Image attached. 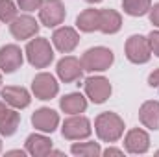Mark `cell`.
<instances>
[{
	"label": "cell",
	"instance_id": "obj_20",
	"mask_svg": "<svg viewBox=\"0 0 159 157\" xmlns=\"http://www.w3.org/2000/svg\"><path fill=\"white\" fill-rule=\"evenodd\" d=\"M98 15H100V9H94V7H89V9H83L76 19V26H78L80 32H85V34H93L98 30Z\"/></svg>",
	"mask_w": 159,
	"mask_h": 157
},
{
	"label": "cell",
	"instance_id": "obj_22",
	"mask_svg": "<svg viewBox=\"0 0 159 157\" xmlns=\"http://www.w3.org/2000/svg\"><path fill=\"white\" fill-rule=\"evenodd\" d=\"M152 0H122V9L129 17H143L150 11Z\"/></svg>",
	"mask_w": 159,
	"mask_h": 157
},
{
	"label": "cell",
	"instance_id": "obj_13",
	"mask_svg": "<svg viewBox=\"0 0 159 157\" xmlns=\"http://www.w3.org/2000/svg\"><path fill=\"white\" fill-rule=\"evenodd\" d=\"M22 67V50L17 44H6L0 48V70L6 74Z\"/></svg>",
	"mask_w": 159,
	"mask_h": 157
},
{
	"label": "cell",
	"instance_id": "obj_33",
	"mask_svg": "<svg viewBox=\"0 0 159 157\" xmlns=\"http://www.w3.org/2000/svg\"><path fill=\"white\" fill-rule=\"evenodd\" d=\"M0 152H2V141H0Z\"/></svg>",
	"mask_w": 159,
	"mask_h": 157
},
{
	"label": "cell",
	"instance_id": "obj_4",
	"mask_svg": "<svg viewBox=\"0 0 159 157\" xmlns=\"http://www.w3.org/2000/svg\"><path fill=\"white\" fill-rule=\"evenodd\" d=\"M93 128H91V120L81 115H72L69 117L63 126H61V135L67 141H83L87 137H91Z\"/></svg>",
	"mask_w": 159,
	"mask_h": 157
},
{
	"label": "cell",
	"instance_id": "obj_27",
	"mask_svg": "<svg viewBox=\"0 0 159 157\" xmlns=\"http://www.w3.org/2000/svg\"><path fill=\"white\" fill-rule=\"evenodd\" d=\"M148 85H150L152 89H157L159 91V69H156L154 72H150V76H148Z\"/></svg>",
	"mask_w": 159,
	"mask_h": 157
},
{
	"label": "cell",
	"instance_id": "obj_34",
	"mask_svg": "<svg viewBox=\"0 0 159 157\" xmlns=\"http://www.w3.org/2000/svg\"><path fill=\"white\" fill-rule=\"evenodd\" d=\"M0 85H2V74H0Z\"/></svg>",
	"mask_w": 159,
	"mask_h": 157
},
{
	"label": "cell",
	"instance_id": "obj_2",
	"mask_svg": "<svg viewBox=\"0 0 159 157\" xmlns=\"http://www.w3.org/2000/svg\"><path fill=\"white\" fill-rule=\"evenodd\" d=\"M80 61H81L83 70H87V72H104L113 65L115 56L106 46H94V48L85 50Z\"/></svg>",
	"mask_w": 159,
	"mask_h": 157
},
{
	"label": "cell",
	"instance_id": "obj_21",
	"mask_svg": "<svg viewBox=\"0 0 159 157\" xmlns=\"http://www.w3.org/2000/svg\"><path fill=\"white\" fill-rule=\"evenodd\" d=\"M19 124H20V113H17L15 107H13V109H6V111L0 115V135L11 137V135L17 131Z\"/></svg>",
	"mask_w": 159,
	"mask_h": 157
},
{
	"label": "cell",
	"instance_id": "obj_19",
	"mask_svg": "<svg viewBox=\"0 0 159 157\" xmlns=\"http://www.w3.org/2000/svg\"><path fill=\"white\" fill-rule=\"evenodd\" d=\"M59 107L63 113H69V115H80L87 109V98L80 92H70V94H65L61 100H59Z\"/></svg>",
	"mask_w": 159,
	"mask_h": 157
},
{
	"label": "cell",
	"instance_id": "obj_35",
	"mask_svg": "<svg viewBox=\"0 0 159 157\" xmlns=\"http://www.w3.org/2000/svg\"><path fill=\"white\" fill-rule=\"evenodd\" d=\"M156 155H159V150H157V152H156Z\"/></svg>",
	"mask_w": 159,
	"mask_h": 157
},
{
	"label": "cell",
	"instance_id": "obj_11",
	"mask_svg": "<svg viewBox=\"0 0 159 157\" xmlns=\"http://www.w3.org/2000/svg\"><path fill=\"white\" fill-rule=\"evenodd\" d=\"M124 148L128 154H133V155L146 154L150 150V135L141 128H133L124 137Z\"/></svg>",
	"mask_w": 159,
	"mask_h": 157
},
{
	"label": "cell",
	"instance_id": "obj_12",
	"mask_svg": "<svg viewBox=\"0 0 159 157\" xmlns=\"http://www.w3.org/2000/svg\"><path fill=\"white\" fill-rule=\"evenodd\" d=\"M52 43L56 46V50H59L61 54H70L80 43L78 32L70 26H61L54 32L52 35Z\"/></svg>",
	"mask_w": 159,
	"mask_h": 157
},
{
	"label": "cell",
	"instance_id": "obj_29",
	"mask_svg": "<svg viewBox=\"0 0 159 157\" xmlns=\"http://www.w3.org/2000/svg\"><path fill=\"white\" fill-rule=\"evenodd\" d=\"M102 154H104V155H107V157H109V155H124V152L119 150V148H106Z\"/></svg>",
	"mask_w": 159,
	"mask_h": 157
},
{
	"label": "cell",
	"instance_id": "obj_31",
	"mask_svg": "<svg viewBox=\"0 0 159 157\" xmlns=\"http://www.w3.org/2000/svg\"><path fill=\"white\" fill-rule=\"evenodd\" d=\"M6 109H7V107H6V102H4V100H0V115H2Z\"/></svg>",
	"mask_w": 159,
	"mask_h": 157
},
{
	"label": "cell",
	"instance_id": "obj_23",
	"mask_svg": "<svg viewBox=\"0 0 159 157\" xmlns=\"http://www.w3.org/2000/svg\"><path fill=\"white\" fill-rule=\"evenodd\" d=\"M70 152L80 157H98L102 154V148L98 142H74L70 146Z\"/></svg>",
	"mask_w": 159,
	"mask_h": 157
},
{
	"label": "cell",
	"instance_id": "obj_26",
	"mask_svg": "<svg viewBox=\"0 0 159 157\" xmlns=\"http://www.w3.org/2000/svg\"><path fill=\"white\" fill-rule=\"evenodd\" d=\"M146 39H148V44H150L152 54H156V56L159 57V30L157 32H150Z\"/></svg>",
	"mask_w": 159,
	"mask_h": 157
},
{
	"label": "cell",
	"instance_id": "obj_3",
	"mask_svg": "<svg viewBox=\"0 0 159 157\" xmlns=\"http://www.w3.org/2000/svg\"><path fill=\"white\" fill-rule=\"evenodd\" d=\"M24 54L28 57V63L35 69H46L54 61V48L50 46V41L44 37L28 41Z\"/></svg>",
	"mask_w": 159,
	"mask_h": 157
},
{
	"label": "cell",
	"instance_id": "obj_1",
	"mask_svg": "<svg viewBox=\"0 0 159 157\" xmlns=\"http://www.w3.org/2000/svg\"><path fill=\"white\" fill-rule=\"evenodd\" d=\"M94 131L104 142H117L124 135V120L111 111L100 113L94 120Z\"/></svg>",
	"mask_w": 159,
	"mask_h": 157
},
{
	"label": "cell",
	"instance_id": "obj_10",
	"mask_svg": "<svg viewBox=\"0 0 159 157\" xmlns=\"http://www.w3.org/2000/svg\"><path fill=\"white\" fill-rule=\"evenodd\" d=\"M57 76L63 83H74L81 79L83 76V67H81V61L74 56H65L63 59L57 61Z\"/></svg>",
	"mask_w": 159,
	"mask_h": 157
},
{
	"label": "cell",
	"instance_id": "obj_17",
	"mask_svg": "<svg viewBox=\"0 0 159 157\" xmlns=\"http://www.w3.org/2000/svg\"><path fill=\"white\" fill-rule=\"evenodd\" d=\"M139 120L144 128L157 131L159 129V102L157 100H148L141 105L139 109Z\"/></svg>",
	"mask_w": 159,
	"mask_h": 157
},
{
	"label": "cell",
	"instance_id": "obj_9",
	"mask_svg": "<svg viewBox=\"0 0 159 157\" xmlns=\"http://www.w3.org/2000/svg\"><path fill=\"white\" fill-rule=\"evenodd\" d=\"M9 32L15 39L24 41V39H32L34 35H37L39 32V24L34 17L30 15H17L11 22H9Z\"/></svg>",
	"mask_w": 159,
	"mask_h": 157
},
{
	"label": "cell",
	"instance_id": "obj_16",
	"mask_svg": "<svg viewBox=\"0 0 159 157\" xmlns=\"http://www.w3.org/2000/svg\"><path fill=\"white\" fill-rule=\"evenodd\" d=\"M122 28V17L115 9H100L98 15V30L106 35H113Z\"/></svg>",
	"mask_w": 159,
	"mask_h": 157
},
{
	"label": "cell",
	"instance_id": "obj_24",
	"mask_svg": "<svg viewBox=\"0 0 159 157\" xmlns=\"http://www.w3.org/2000/svg\"><path fill=\"white\" fill-rule=\"evenodd\" d=\"M17 17V6L13 0H0V20L9 24Z\"/></svg>",
	"mask_w": 159,
	"mask_h": 157
},
{
	"label": "cell",
	"instance_id": "obj_14",
	"mask_svg": "<svg viewBox=\"0 0 159 157\" xmlns=\"http://www.w3.org/2000/svg\"><path fill=\"white\" fill-rule=\"evenodd\" d=\"M0 98H2L7 105H11V107H15V109H24V107H28L30 102H32L30 92H28L24 87H15V85L2 87V89H0Z\"/></svg>",
	"mask_w": 159,
	"mask_h": 157
},
{
	"label": "cell",
	"instance_id": "obj_25",
	"mask_svg": "<svg viewBox=\"0 0 159 157\" xmlns=\"http://www.w3.org/2000/svg\"><path fill=\"white\" fill-rule=\"evenodd\" d=\"M43 2H44V0H17L19 7H20L22 11H26V13H32V11L39 9L41 6H43Z\"/></svg>",
	"mask_w": 159,
	"mask_h": 157
},
{
	"label": "cell",
	"instance_id": "obj_30",
	"mask_svg": "<svg viewBox=\"0 0 159 157\" xmlns=\"http://www.w3.org/2000/svg\"><path fill=\"white\" fill-rule=\"evenodd\" d=\"M24 154H26V152H22V150H11V152H7V155H24Z\"/></svg>",
	"mask_w": 159,
	"mask_h": 157
},
{
	"label": "cell",
	"instance_id": "obj_32",
	"mask_svg": "<svg viewBox=\"0 0 159 157\" xmlns=\"http://www.w3.org/2000/svg\"><path fill=\"white\" fill-rule=\"evenodd\" d=\"M85 2H89V4H98V2H102V0H85Z\"/></svg>",
	"mask_w": 159,
	"mask_h": 157
},
{
	"label": "cell",
	"instance_id": "obj_5",
	"mask_svg": "<svg viewBox=\"0 0 159 157\" xmlns=\"http://www.w3.org/2000/svg\"><path fill=\"white\" fill-rule=\"evenodd\" d=\"M126 57L135 65L148 63L150 57H152V50H150L148 39L143 37V35H131L126 41Z\"/></svg>",
	"mask_w": 159,
	"mask_h": 157
},
{
	"label": "cell",
	"instance_id": "obj_18",
	"mask_svg": "<svg viewBox=\"0 0 159 157\" xmlns=\"http://www.w3.org/2000/svg\"><path fill=\"white\" fill-rule=\"evenodd\" d=\"M26 152L34 157H44L50 155L52 152V141L41 133H32L26 139Z\"/></svg>",
	"mask_w": 159,
	"mask_h": 157
},
{
	"label": "cell",
	"instance_id": "obj_15",
	"mask_svg": "<svg viewBox=\"0 0 159 157\" xmlns=\"http://www.w3.org/2000/svg\"><path fill=\"white\" fill-rule=\"evenodd\" d=\"M32 124L43 133H52L59 126V115L50 107H41L32 115Z\"/></svg>",
	"mask_w": 159,
	"mask_h": 157
},
{
	"label": "cell",
	"instance_id": "obj_7",
	"mask_svg": "<svg viewBox=\"0 0 159 157\" xmlns=\"http://www.w3.org/2000/svg\"><path fill=\"white\" fill-rule=\"evenodd\" d=\"M85 87V94L93 104H104L109 96H111V83L109 79L104 76H91L85 79L83 83Z\"/></svg>",
	"mask_w": 159,
	"mask_h": 157
},
{
	"label": "cell",
	"instance_id": "obj_6",
	"mask_svg": "<svg viewBox=\"0 0 159 157\" xmlns=\"http://www.w3.org/2000/svg\"><path fill=\"white\" fill-rule=\"evenodd\" d=\"M65 17H67V11L61 0H44L39 7V20L46 28H56L63 24Z\"/></svg>",
	"mask_w": 159,
	"mask_h": 157
},
{
	"label": "cell",
	"instance_id": "obj_8",
	"mask_svg": "<svg viewBox=\"0 0 159 157\" xmlns=\"http://www.w3.org/2000/svg\"><path fill=\"white\" fill-rule=\"evenodd\" d=\"M32 91L39 100H52L59 92V83L48 72H39L32 81Z\"/></svg>",
	"mask_w": 159,
	"mask_h": 157
},
{
	"label": "cell",
	"instance_id": "obj_28",
	"mask_svg": "<svg viewBox=\"0 0 159 157\" xmlns=\"http://www.w3.org/2000/svg\"><path fill=\"white\" fill-rule=\"evenodd\" d=\"M150 22L154 24V26H157L159 28V4H156L154 7H150Z\"/></svg>",
	"mask_w": 159,
	"mask_h": 157
}]
</instances>
